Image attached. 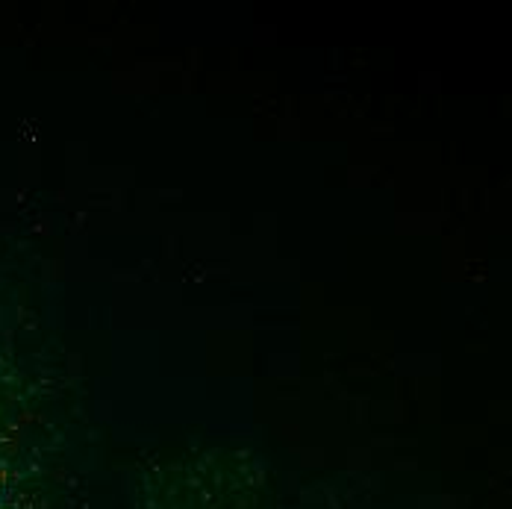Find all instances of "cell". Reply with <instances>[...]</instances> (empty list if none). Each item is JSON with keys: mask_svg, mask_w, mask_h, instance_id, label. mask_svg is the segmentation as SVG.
<instances>
[{"mask_svg": "<svg viewBox=\"0 0 512 509\" xmlns=\"http://www.w3.org/2000/svg\"><path fill=\"white\" fill-rule=\"evenodd\" d=\"M68 389L71 368L36 286L0 268V480L15 451L51 424ZM0 509H9L3 489Z\"/></svg>", "mask_w": 512, "mask_h": 509, "instance_id": "cell-1", "label": "cell"}]
</instances>
